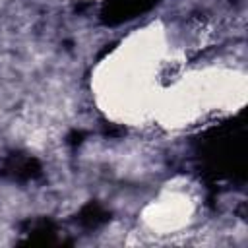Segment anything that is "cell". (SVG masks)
I'll list each match as a JSON object with an SVG mask.
<instances>
[{"instance_id":"3","label":"cell","mask_w":248,"mask_h":248,"mask_svg":"<svg viewBox=\"0 0 248 248\" xmlns=\"http://www.w3.org/2000/svg\"><path fill=\"white\" fill-rule=\"evenodd\" d=\"M43 174L45 170L41 161L23 151H10L8 155H4L0 163V176L12 182H19V184L35 182L43 178Z\"/></svg>"},{"instance_id":"6","label":"cell","mask_w":248,"mask_h":248,"mask_svg":"<svg viewBox=\"0 0 248 248\" xmlns=\"http://www.w3.org/2000/svg\"><path fill=\"white\" fill-rule=\"evenodd\" d=\"M85 138H87V134H85L83 130H72V132L66 136V143L72 145V147H78V145L83 143Z\"/></svg>"},{"instance_id":"5","label":"cell","mask_w":248,"mask_h":248,"mask_svg":"<svg viewBox=\"0 0 248 248\" xmlns=\"http://www.w3.org/2000/svg\"><path fill=\"white\" fill-rule=\"evenodd\" d=\"M110 211L101 203V202H97V200H89V202H85L81 207H79V211L76 213V223L81 227V229H85V231H97V229H101L103 225H107L108 221H110Z\"/></svg>"},{"instance_id":"1","label":"cell","mask_w":248,"mask_h":248,"mask_svg":"<svg viewBox=\"0 0 248 248\" xmlns=\"http://www.w3.org/2000/svg\"><path fill=\"white\" fill-rule=\"evenodd\" d=\"M192 147L198 170L207 182L242 184L248 167L246 110H240L236 116L200 134Z\"/></svg>"},{"instance_id":"2","label":"cell","mask_w":248,"mask_h":248,"mask_svg":"<svg viewBox=\"0 0 248 248\" xmlns=\"http://www.w3.org/2000/svg\"><path fill=\"white\" fill-rule=\"evenodd\" d=\"M161 0H103L99 8V21L107 27H114L147 14Z\"/></svg>"},{"instance_id":"4","label":"cell","mask_w":248,"mask_h":248,"mask_svg":"<svg viewBox=\"0 0 248 248\" xmlns=\"http://www.w3.org/2000/svg\"><path fill=\"white\" fill-rule=\"evenodd\" d=\"M21 232L25 246H48L58 242V227L50 217H35L21 223Z\"/></svg>"},{"instance_id":"7","label":"cell","mask_w":248,"mask_h":248,"mask_svg":"<svg viewBox=\"0 0 248 248\" xmlns=\"http://www.w3.org/2000/svg\"><path fill=\"white\" fill-rule=\"evenodd\" d=\"M105 136H108V138H116V136H120V134H124L126 130L124 128H118V126H114V124H105Z\"/></svg>"}]
</instances>
